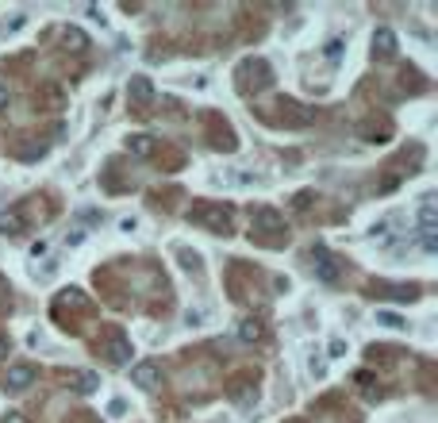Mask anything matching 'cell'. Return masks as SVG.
<instances>
[{"instance_id":"6da1fadb","label":"cell","mask_w":438,"mask_h":423,"mask_svg":"<svg viewBox=\"0 0 438 423\" xmlns=\"http://www.w3.org/2000/svg\"><path fill=\"white\" fill-rule=\"evenodd\" d=\"M127 100H131L135 108H146L150 100H154V81L142 74H135L131 81H127Z\"/></svg>"},{"instance_id":"7a4b0ae2","label":"cell","mask_w":438,"mask_h":423,"mask_svg":"<svg viewBox=\"0 0 438 423\" xmlns=\"http://www.w3.org/2000/svg\"><path fill=\"white\" fill-rule=\"evenodd\" d=\"M131 381L139 385V389H154V385L162 381V365L158 362H135L131 365Z\"/></svg>"},{"instance_id":"3957f363","label":"cell","mask_w":438,"mask_h":423,"mask_svg":"<svg viewBox=\"0 0 438 423\" xmlns=\"http://www.w3.org/2000/svg\"><path fill=\"white\" fill-rule=\"evenodd\" d=\"M192 219H196V224L215 227V231H227V227H231V212H227V208H196Z\"/></svg>"},{"instance_id":"277c9868","label":"cell","mask_w":438,"mask_h":423,"mask_svg":"<svg viewBox=\"0 0 438 423\" xmlns=\"http://www.w3.org/2000/svg\"><path fill=\"white\" fill-rule=\"evenodd\" d=\"M104 354H108V362L112 365H131V342L124 339V335H112V339H108V347H104Z\"/></svg>"},{"instance_id":"5b68a950","label":"cell","mask_w":438,"mask_h":423,"mask_svg":"<svg viewBox=\"0 0 438 423\" xmlns=\"http://www.w3.org/2000/svg\"><path fill=\"white\" fill-rule=\"evenodd\" d=\"M4 385L8 389H16V392H24V389H31L35 385V365H8V377H4Z\"/></svg>"},{"instance_id":"8992f818","label":"cell","mask_w":438,"mask_h":423,"mask_svg":"<svg viewBox=\"0 0 438 423\" xmlns=\"http://www.w3.org/2000/svg\"><path fill=\"white\" fill-rule=\"evenodd\" d=\"M254 231H285V216L273 208H258L254 212Z\"/></svg>"},{"instance_id":"52a82bcc","label":"cell","mask_w":438,"mask_h":423,"mask_svg":"<svg viewBox=\"0 0 438 423\" xmlns=\"http://www.w3.org/2000/svg\"><path fill=\"white\" fill-rule=\"evenodd\" d=\"M315 274H319V281H339V262H335L327 250H315Z\"/></svg>"},{"instance_id":"ba28073f","label":"cell","mask_w":438,"mask_h":423,"mask_svg":"<svg viewBox=\"0 0 438 423\" xmlns=\"http://www.w3.org/2000/svg\"><path fill=\"white\" fill-rule=\"evenodd\" d=\"M373 54H380V58H392V54H396V35H392L389 27H377V31H373Z\"/></svg>"},{"instance_id":"9c48e42d","label":"cell","mask_w":438,"mask_h":423,"mask_svg":"<svg viewBox=\"0 0 438 423\" xmlns=\"http://www.w3.org/2000/svg\"><path fill=\"white\" fill-rule=\"evenodd\" d=\"M24 231V212L19 208H4L0 212V235H19Z\"/></svg>"},{"instance_id":"30bf717a","label":"cell","mask_w":438,"mask_h":423,"mask_svg":"<svg viewBox=\"0 0 438 423\" xmlns=\"http://www.w3.org/2000/svg\"><path fill=\"white\" fill-rule=\"evenodd\" d=\"M127 150H131L135 158H150L154 154V139H150V135H131V139H127Z\"/></svg>"},{"instance_id":"8fae6325","label":"cell","mask_w":438,"mask_h":423,"mask_svg":"<svg viewBox=\"0 0 438 423\" xmlns=\"http://www.w3.org/2000/svg\"><path fill=\"white\" fill-rule=\"evenodd\" d=\"M96 385H100V377H96V374H89V370H81V374H74V389L81 392V397H89V392H96Z\"/></svg>"},{"instance_id":"7c38bea8","label":"cell","mask_w":438,"mask_h":423,"mask_svg":"<svg viewBox=\"0 0 438 423\" xmlns=\"http://www.w3.org/2000/svg\"><path fill=\"white\" fill-rule=\"evenodd\" d=\"M262 335H265V327L258 324V320H242V324H239V339L242 342H258Z\"/></svg>"},{"instance_id":"4fadbf2b","label":"cell","mask_w":438,"mask_h":423,"mask_svg":"<svg viewBox=\"0 0 438 423\" xmlns=\"http://www.w3.org/2000/svg\"><path fill=\"white\" fill-rule=\"evenodd\" d=\"M66 47L69 50H85V47H89V39H85L81 27H66Z\"/></svg>"},{"instance_id":"5bb4252c","label":"cell","mask_w":438,"mask_h":423,"mask_svg":"<svg viewBox=\"0 0 438 423\" xmlns=\"http://www.w3.org/2000/svg\"><path fill=\"white\" fill-rule=\"evenodd\" d=\"M377 324L392 327V331H400V327H407V324H404V320H400L396 312H377Z\"/></svg>"},{"instance_id":"9a60e30c","label":"cell","mask_w":438,"mask_h":423,"mask_svg":"<svg viewBox=\"0 0 438 423\" xmlns=\"http://www.w3.org/2000/svg\"><path fill=\"white\" fill-rule=\"evenodd\" d=\"M323 54H327L331 62H339V58H342V39H331L327 47H323Z\"/></svg>"},{"instance_id":"2e32d148","label":"cell","mask_w":438,"mask_h":423,"mask_svg":"<svg viewBox=\"0 0 438 423\" xmlns=\"http://www.w3.org/2000/svg\"><path fill=\"white\" fill-rule=\"evenodd\" d=\"M200 320H204V312H200V308H189V312H185V324H192V327H196Z\"/></svg>"},{"instance_id":"e0dca14e","label":"cell","mask_w":438,"mask_h":423,"mask_svg":"<svg viewBox=\"0 0 438 423\" xmlns=\"http://www.w3.org/2000/svg\"><path fill=\"white\" fill-rule=\"evenodd\" d=\"M66 304H85L81 289H66Z\"/></svg>"},{"instance_id":"ac0fdd59","label":"cell","mask_w":438,"mask_h":423,"mask_svg":"<svg viewBox=\"0 0 438 423\" xmlns=\"http://www.w3.org/2000/svg\"><path fill=\"white\" fill-rule=\"evenodd\" d=\"M342 354H346V342H342V339H331V358H342Z\"/></svg>"},{"instance_id":"d6986e66","label":"cell","mask_w":438,"mask_h":423,"mask_svg":"<svg viewBox=\"0 0 438 423\" xmlns=\"http://www.w3.org/2000/svg\"><path fill=\"white\" fill-rule=\"evenodd\" d=\"M0 423H27V420H24V415H19V412H8V415H4V420H0Z\"/></svg>"},{"instance_id":"ffe728a7","label":"cell","mask_w":438,"mask_h":423,"mask_svg":"<svg viewBox=\"0 0 438 423\" xmlns=\"http://www.w3.org/2000/svg\"><path fill=\"white\" fill-rule=\"evenodd\" d=\"M4 104H8V89H0V108H4Z\"/></svg>"},{"instance_id":"44dd1931","label":"cell","mask_w":438,"mask_h":423,"mask_svg":"<svg viewBox=\"0 0 438 423\" xmlns=\"http://www.w3.org/2000/svg\"><path fill=\"white\" fill-rule=\"evenodd\" d=\"M4 354H8V342H4V339H0V358H4Z\"/></svg>"}]
</instances>
